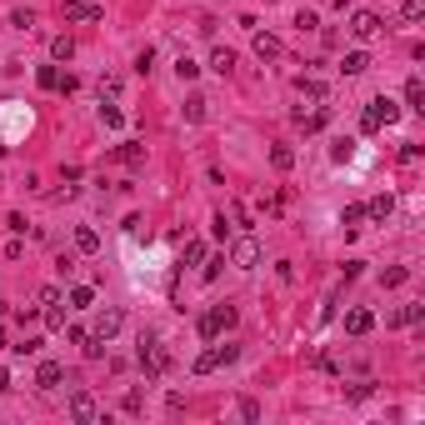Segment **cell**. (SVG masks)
Returning a JSON list of instances; mask_svg holds the SVG:
<instances>
[{"label":"cell","instance_id":"6da1fadb","mask_svg":"<svg viewBox=\"0 0 425 425\" xmlns=\"http://www.w3.org/2000/svg\"><path fill=\"white\" fill-rule=\"evenodd\" d=\"M395 120H400V105H395L390 95H375V100L366 105V115H360V131L375 135V131H386V125H395Z\"/></svg>","mask_w":425,"mask_h":425},{"label":"cell","instance_id":"7a4b0ae2","mask_svg":"<svg viewBox=\"0 0 425 425\" xmlns=\"http://www.w3.org/2000/svg\"><path fill=\"white\" fill-rule=\"evenodd\" d=\"M135 360H140V370H145V375H151V380L170 370V350L160 346V340H155V335H140V355H135Z\"/></svg>","mask_w":425,"mask_h":425},{"label":"cell","instance_id":"3957f363","mask_svg":"<svg viewBox=\"0 0 425 425\" xmlns=\"http://www.w3.org/2000/svg\"><path fill=\"white\" fill-rule=\"evenodd\" d=\"M240 350L236 346H220V340H210V350H200L196 355V375H210V370H220V366H230Z\"/></svg>","mask_w":425,"mask_h":425},{"label":"cell","instance_id":"277c9868","mask_svg":"<svg viewBox=\"0 0 425 425\" xmlns=\"http://www.w3.org/2000/svg\"><path fill=\"white\" fill-rule=\"evenodd\" d=\"M230 325H236V305H216V310H205V315H200V325H196V330H200L205 340H220V330H230Z\"/></svg>","mask_w":425,"mask_h":425},{"label":"cell","instance_id":"5b68a950","mask_svg":"<svg viewBox=\"0 0 425 425\" xmlns=\"http://www.w3.org/2000/svg\"><path fill=\"white\" fill-rule=\"evenodd\" d=\"M230 265H236V270H255V265H261V245H255L250 236H240L236 245H230Z\"/></svg>","mask_w":425,"mask_h":425},{"label":"cell","instance_id":"8992f818","mask_svg":"<svg viewBox=\"0 0 425 425\" xmlns=\"http://www.w3.org/2000/svg\"><path fill=\"white\" fill-rule=\"evenodd\" d=\"M120 325H125V315H120L115 305H105V310L95 315V330H91V335H100V340H115V335H120Z\"/></svg>","mask_w":425,"mask_h":425},{"label":"cell","instance_id":"52a82bcc","mask_svg":"<svg viewBox=\"0 0 425 425\" xmlns=\"http://www.w3.org/2000/svg\"><path fill=\"white\" fill-rule=\"evenodd\" d=\"M350 35H355V40H375V35H380V15H375V10H355V15H350Z\"/></svg>","mask_w":425,"mask_h":425},{"label":"cell","instance_id":"ba28073f","mask_svg":"<svg viewBox=\"0 0 425 425\" xmlns=\"http://www.w3.org/2000/svg\"><path fill=\"white\" fill-rule=\"evenodd\" d=\"M60 15H66V20H100V6H91V0H66Z\"/></svg>","mask_w":425,"mask_h":425},{"label":"cell","instance_id":"9c48e42d","mask_svg":"<svg viewBox=\"0 0 425 425\" xmlns=\"http://www.w3.org/2000/svg\"><path fill=\"white\" fill-rule=\"evenodd\" d=\"M60 380H66V370H60L55 360H40V370H35V386H40V390H55Z\"/></svg>","mask_w":425,"mask_h":425},{"label":"cell","instance_id":"30bf717a","mask_svg":"<svg viewBox=\"0 0 425 425\" xmlns=\"http://www.w3.org/2000/svg\"><path fill=\"white\" fill-rule=\"evenodd\" d=\"M295 91H301V100L321 105V100H325V80H315V75H301V80H295Z\"/></svg>","mask_w":425,"mask_h":425},{"label":"cell","instance_id":"8fae6325","mask_svg":"<svg viewBox=\"0 0 425 425\" xmlns=\"http://www.w3.org/2000/svg\"><path fill=\"white\" fill-rule=\"evenodd\" d=\"M346 330L350 335H370L375 330V315L370 310H346Z\"/></svg>","mask_w":425,"mask_h":425},{"label":"cell","instance_id":"7c38bea8","mask_svg":"<svg viewBox=\"0 0 425 425\" xmlns=\"http://www.w3.org/2000/svg\"><path fill=\"white\" fill-rule=\"evenodd\" d=\"M75 250H80V255H95V250H100V230H95V225H80V230H75Z\"/></svg>","mask_w":425,"mask_h":425},{"label":"cell","instance_id":"4fadbf2b","mask_svg":"<svg viewBox=\"0 0 425 425\" xmlns=\"http://www.w3.org/2000/svg\"><path fill=\"white\" fill-rule=\"evenodd\" d=\"M255 55H261V60H275V55H281V40H275L270 30H255Z\"/></svg>","mask_w":425,"mask_h":425},{"label":"cell","instance_id":"5bb4252c","mask_svg":"<svg viewBox=\"0 0 425 425\" xmlns=\"http://www.w3.org/2000/svg\"><path fill=\"white\" fill-rule=\"evenodd\" d=\"M70 415H75V420H95V400L85 395V390H75V395H70Z\"/></svg>","mask_w":425,"mask_h":425},{"label":"cell","instance_id":"9a60e30c","mask_svg":"<svg viewBox=\"0 0 425 425\" xmlns=\"http://www.w3.org/2000/svg\"><path fill=\"white\" fill-rule=\"evenodd\" d=\"M210 70H220V75H230V70H236V50H225V46H216V50H210Z\"/></svg>","mask_w":425,"mask_h":425},{"label":"cell","instance_id":"2e32d148","mask_svg":"<svg viewBox=\"0 0 425 425\" xmlns=\"http://www.w3.org/2000/svg\"><path fill=\"white\" fill-rule=\"evenodd\" d=\"M366 216H370V220H390V216H395V200H390V196H375V200L366 205Z\"/></svg>","mask_w":425,"mask_h":425},{"label":"cell","instance_id":"e0dca14e","mask_svg":"<svg viewBox=\"0 0 425 425\" xmlns=\"http://www.w3.org/2000/svg\"><path fill=\"white\" fill-rule=\"evenodd\" d=\"M340 70H346V75H360V70H370V55H366V50H350L346 60H340Z\"/></svg>","mask_w":425,"mask_h":425},{"label":"cell","instance_id":"ac0fdd59","mask_svg":"<svg viewBox=\"0 0 425 425\" xmlns=\"http://www.w3.org/2000/svg\"><path fill=\"white\" fill-rule=\"evenodd\" d=\"M406 281H410V270H406V265H390V270H380V285H386V290L406 285Z\"/></svg>","mask_w":425,"mask_h":425},{"label":"cell","instance_id":"d6986e66","mask_svg":"<svg viewBox=\"0 0 425 425\" xmlns=\"http://www.w3.org/2000/svg\"><path fill=\"white\" fill-rule=\"evenodd\" d=\"M70 55H75V40L70 35H55L50 40V60H70Z\"/></svg>","mask_w":425,"mask_h":425},{"label":"cell","instance_id":"ffe728a7","mask_svg":"<svg viewBox=\"0 0 425 425\" xmlns=\"http://www.w3.org/2000/svg\"><path fill=\"white\" fill-rule=\"evenodd\" d=\"M205 105H210L205 95H190V100H185V120H190V125H200V120H205Z\"/></svg>","mask_w":425,"mask_h":425},{"label":"cell","instance_id":"44dd1931","mask_svg":"<svg viewBox=\"0 0 425 425\" xmlns=\"http://www.w3.org/2000/svg\"><path fill=\"white\" fill-rule=\"evenodd\" d=\"M115 160H120V165H140V160H145V145H135V140H131V145H120Z\"/></svg>","mask_w":425,"mask_h":425},{"label":"cell","instance_id":"7402d4cb","mask_svg":"<svg viewBox=\"0 0 425 425\" xmlns=\"http://www.w3.org/2000/svg\"><path fill=\"white\" fill-rule=\"evenodd\" d=\"M270 165L275 170H290L295 165V151H290V145H270Z\"/></svg>","mask_w":425,"mask_h":425},{"label":"cell","instance_id":"603a6c76","mask_svg":"<svg viewBox=\"0 0 425 425\" xmlns=\"http://www.w3.org/2000/svg\"><path fill=\"white\" fill-rule=\"evenodd\" d=\"M105 346H111V340H100V335H85V340H80L85 360H100V355H105Z\"/></svg>","mask_w":425,"mask_h":425},{"label":"cell","instance_id":"cb8c5ba5","mask_svg":"<svg viewBox=\"0 0 425 425\" xmlns=\"http://www.w3.org/2000/svg\"><path fill=\"white\" fill-rule=\"evenodd\" d=\"M205 261V240H185V255H180V265H200Z\"/></svg>","mask_w":425,"mask_h":425},{"label":"cell","instance_id":"d4e9b609","mask_svg":"<svg viewBox=\"0 0 425 425\" xmlns=\"http://www.w3.org/2000/svg\"><path fill=\"white\" fill-rule=\"evenodd\" d=\"M420 315H425V305H406V310H395V315H390V325H415Z\"/></svg>","mask_w":425,"mask_h":425},{"label":"cell","instance_id":"484cf974","mask_svg":"<svg viewBox=\"0 0 425 425\" xmlns=\"http://www.w3.org/2000/svg\"><path fill=\"white\" fill-rule=\"evenodd\" d=\"M406 105H410V111H425V85H420V80L406 85Z\"/></svg>","mask_w":425,"mask_h":425},{"label":"cell","instance_id":"4316f807","mask_svg":"<svg viewBox=\"0 0 425 425\" xmlns=\"http://www.w3.org/2000/svg\"><path fill=\"white\" fill-rule=\"evenodd\" d=\"M360 220H366V205H346V210H340V225H346V230H355Z\"/></svg>","mask_w":425,"mask_h":425},{"label":"cell","instance_id":"83f0119b","mask_svg":"<svg viewBox=\"0 0 425 425\" xmlns=\"http://www.w3.org/2000/svg\"><path fill=\"white\" fill-rule=\"evenodd\" d=\"M70 305H80V310L95 305V290H91V285H70Z\"/></svg>","mask_w":425,"mask_h":425},{"label":"cell","instance_id":"f1b7e54d","mask_svg":"<svg viewBox=\"0 0 425 425\" xmlns=\"http://www.w3.org/2000/svg\"><path fill=\"white\" fill-rule=\"evenodd\" d=\"M35 80H40V91H55V85H60V70H55V66H40Z\"/></svg>","mask_w":425,"mask_h":425},{"label":"cell","instance_id":"f546056e","mask_svg":"<svg viewBox=\"0 0 425 425\" xmlns=\"http://www.w3.org/2000/svg\"><path fill=\"white\" fill-rule=\"evenodd\" d=\"M120 95V75H100V100H115Z\"/></svg>","mask_w":425,"mask_h":425},{"label":"cell","instance_id":"4dcf8cb0","mask_svg":"<svg viewBox=\"0 0 425 425\" xmlns=\"http://www.w3.org/2000/svg\"><path fill=\"white\" fill-rule=\"evenodd\" d=\"M100 120H105V125H111V131H120V125H125V115L115 111V105H105V100H100Z\"/></svg>","mask_w":425,"mask_h":425},{"label":"cell","instance_id":"1f68e13d","mask_svg":"<svg viewBox=\"0 0 425 425\" xmlns=\"http://www.w3.org/2000/svg\"><path fill=\"white\" fill-rule=\"evenodd\" d=\"M176 75H180V80H196V75H200V66H196L190 55H180V60H176Z\"/></svg>","mask_w":425,"mask_h":425},{"label":"cell","instance_id":"d6a6232c","mask_svg":"<svg viewBox=\"0 0 425 425\" xmlns=\"http://www.w3.org/2000/svg\"><path fill=\"white\" fill-rule=\"evenodd\" d=\"M46 325H50V330H66V310H60V301L46 305Z\"/></svg>","mask_w":425,"mask_h":425},{"label":"cell","instance_id":"836d02e7","mask_svg":"<svg viewBox=\"0 0 425 425\" xmlns=\"http://www.w3.org/2000/svg\"><path fill=\"white\" fill-rule=\"evenodd\" d=\"M10 26H15V30H30L35 15H30V10H10Z\"/></svg>","mask_w":425,"mask_h":425},{"label":"cell","instance_id":"e575fe53","mask_svg":"<svg viewBox=\"0 0 425 425\" xmlns=\"http://www.w3.org/2000/svg\"><path fill=\"white\" fill-rule=\"evenodd\" d=\"M406 20L415 26V20H425V0H406Z\"/></svg>","mask_w":425,"mask_h":425},{"label":"cell","instance_id":"d590c367","mask_svg":"<svg viewBox=\"0 0 425 425\" xmlns=\"http://www.w3.org/2000/svg\"><path fill=\"white\" fill-rule=\"evenodd\" d=\"M151 66H155V50H151V46H145V50H140V55H135V70H140V75H145V70H151Z\"/></svg>","mask_w":425,"mask_h":425},{"label":"cell","instance_id":"8d00e7d4","mask_svg":"<svg viewBox=\"0 0 425 425\" xmlns=\"http://www.w3.org/2000/svg\"><path fill=\"white\" fill-rule=\"evenodd\" d=\"M330 155H335V160H350V155H355V140H335Z\"/></svg>","mask_w":425,"mask_h":425},{"label":"cell","instance_id":"74e56055","mask_svg":"<svg viewBox=\"0 0 425 425\" xmlns=\"http://www.w3.org/2000/svg\"><path fill=\"white\" fill-rule=\"evenodd\" d=\"M0 390H10V375H6V370H0Z\"/></svg>","mask_w":425,"mask_h":425}]
</instances>
